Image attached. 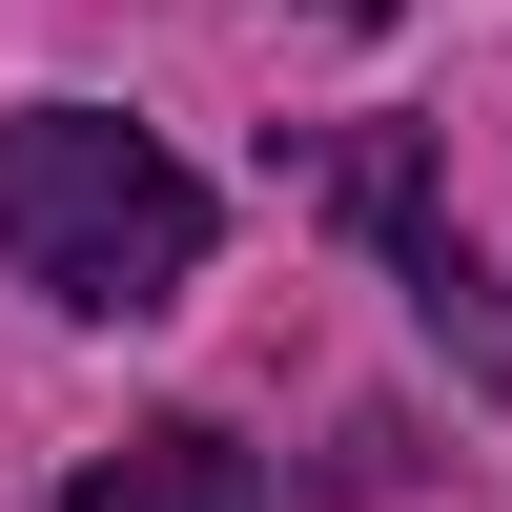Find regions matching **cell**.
Listing matches in <instances>:
<instances>
[{"instance_id": "6da1fadb", "label": "cell", "mask_w": 512, "mask_h": 512, "mask_svg": "<svg viewBox=\"0 0 512 512\" xmlns=\"http://www.w3.org/2000/svg\"><path fill=\"white\" fill-rule=\"evenodd\" d=\"M0 267L41 308H82V328H144L205 267V185L103 103H0Z\"/></svg>"}, {"instance_id": "7a4b0ae2", "label": "cell", "mask_w": 512, "mask_h": 512, "mask_svg": "<svg viewBox=\"0 0 512 512\" xmlns=\"http://www.w3.org/2000/svg\"><path fill=\"white\" fill-rule=\"evenodd\" d=\"M328 205L390 246V287L451 328V369H492V349H512V328H492V267L451 246V185H431V144H410V123H349V144H328Z\"/></svg>"}, {"instance_id": "3957f363", "label": "cell", "mask_w": 512, "mask_h": 512, "mask_svg": "<svg viewBox=\"0 0 512 512\" xmlns=\"http://www.w3.org/2000/svg\"><path fill=\"white\" fill-rule=\"evenodd\" d=\"M62 512H267V472H246L205 410H164V431H123V451H82V492Z\"/></svg>"}, {"instance_id": "277c9868", "label": "cell", "mask_w": 512, "mask_h": 512, "mask_svg": "<svg viewBox=\"0 0 512 512\" xmlns=\"http://www.w3.org/2000/svg\"><path fill=\"white\" fill-rule=\"evenodd\" d=\"M308 21H390V0H308Z\"/></svg>"}]
</instances>
